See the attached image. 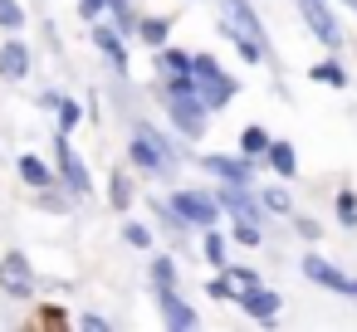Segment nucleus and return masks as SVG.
<instances>
[{
    "label": "nucleus",
    "mask_w": 357,
    "mask_h": 332,
    "mask_svg": "<svg viewBox=\"0 0 357 332\" xmlns=\"http://www.w3.org/2000/svg\"><path fill=\"white\" fill-rule=\"evenodd\" d=\"M167 113H172V122L181 127V137H206V122H211V108L196 98V88H191V79L181 74V79H167Z\"/></svg>",
    "instance_id": "f257e3e1"
},
{
    "label": "nucleus",
    "mask_w": 357,
    "mask_h": 332,
    "mask_svg": "<svg viewBox=\"0 0 357 332\" xmlns=\"http://www.w3.org/2000/svg\"><path fill=\"white\" fill-rule=\"evenodd\" d=\"M186 79H191L196 98H201L211 113H215V108H225V103L235 98V84L220 74V64H215L211 54H191V74H186Z\"/></svg>",
    "instance_id": "f03ea898"
},
{
    "label": "nucleus",
    "mask_w": 357,
    "mask_h": 332,
    "mask_svg": "<svg viewBox=\"0 0 357 332\" xmlns=\"http://www.w3.org/2000/svg\"><path fill=\"white\" fill-rule=\"evenodd\" d=\"M132 161H137L142 171H152V176H172L176 147H172L167 137H157L152 127H137V137H132Z\"/></svg>",
    "instance_id": "7ed1b4c3"
},
{
    "label": "nucleus",
    "mask_w": 357,
    "mask_h": 332,
    "mask_svg": "<svg viewBox=\"0 0 357 332\" xmlns=\"http://www.w3.org/2000/svg\"><path fill=\"white\" fill-rule=\"evenodd\" d=\"M220 10H225V20H220V35H225V40H230V35H245V40H255L259 49H269L264 25H259V15L250 10V0H220Z\"/></svg>",
    "instance_id": "20e7f679"
},
{
    "label": "nucleus",
    "mask_w": 357,
    "mask_h": 332,
    "mask_svg": "<svg viewBox=\"0 0 357 332\" xmlns=\"http://www.w3.org/2000/svg\"><path fill=\"white\" fill-rule=\"evenodd\" d=\"M172 205H176V215H181L186 225H201V230H211V225L220 220V205H215L211 196H201V191H176Z\"/></svg>",
    "instance_id": "39448f33"
},
{
    "label": "nucleus",
    "mask_w": 357,
    "mask_h": 332,
    "mask_svg": "<svg viewBox=\"0 0 357 332\" xmlns=\"http://www.w3.org/2000/svg\"><path fill=\"white\" fill-rule=\"evenodd\" d=\"M0 288H6L10 298H30L35 293V269L25 254H6L0 259Z\"/></svg>",
    "instance_id": "423d86ee"
},
{
    "label": "nucleus",
    "mask_w": 357,
    "mask_h": 332,
    "mask_svg": "<svg viewBox=\"0 0 357 332\" xmlns=\"http://www.w3.org/2000/svg\"><path fill=\"white\" fill-rule=\"evenodd\" d=\"M54 152H59V171H64V186H69L74 196H89V166H84V161L74 157V147H69V132H59Z\"/></svg>",
    "instance_id": "0eeeda50"
},
{
    "label": "nucleus",
    "mask_w": 357,
    "mask_h": 332,
    "mask_svg": "<svg viewBox=\"0 0 357 332\" xmlns=\"http://www.w3.org/2000/svg\"><path fill=\"white\" fill-rule=\"evenodd\" d=\"M298 10H303V20H308V30L323 40V45H342V30H337V20L328 15V6H323V0H298Z\"/></svg>",
    "instance_id": "6e6552de"
},
{
    "label": "nucleus",
    "mask_w": 357,
    "mask_h": 332,
    "mask_svg": "<svg viewBox=\"0 0 357 332\" xmlns=\"http://www.w3.org/2000/svg\"><path fill=\"white\" fill-rule=\"evenodd\" d=\"M279 303H284V298H279L274 288H259V283L240 293V308H245L255 322H274V317H279Z\"/></svg>",
    "instance_id": "1a4fd4ad"
},
{
    "label": "nucleus",
    "mask_w": 357,
    "mask_h": 332,
    "mask_svg": "<svg viewBox=\"0 0 357 332\" xmlns=\"http://www.w3.org/2000/svg\"><path fill=\"white\" fill-rule=\"evenodd\" d=\"M303 274H308L313 283H323V288H333V293H352V288H357V283H352L347 274H337V269H333L328 259H318V254H308V259H303Z\"/></svg>",
    "instance_id": "9d476101"
},
{
    "label": "nucleus",
    "mask_w": 357,
    "mask_h": 332,
    "mask_svg": "<svg viewBox=\"0 0 357 332\" xmlns=\"http://www.w3.org/2000/svg\"><path fill=\"white\" fill-rule=\"evenodd\" d=\"M201 166H206L211 176H220V181H235V186H250V181H255L250 161H235V157H201Z\"/></svg>",
    "instance_id": "9b49d317"
},
{
    "label": "nucleus",
    "mask_w": 357,
    "mask_h": 332,
    "mask_svg": "<svg viewBox=\"0 0 357 332\" xmlns=\"http://www.w3.org/2000/svg\"><path fill=\"white\" fill-rule=\"evenodd\" d=\"M30 74V49L20 45V40H10V45H0V79H10V84H20Z\"/></svg>",
    "instance_id": "f8f14e48"
},
{
    "label": "nucleus",
    "mask_w": 357,
    "mask_h": 332,
    "mask_svg": "<svg viewBox=\"0 0 357 332\" xmlns=\"http://www.w3.org/2000/svg\"><path fill=\"white\" fill-rule=\"evenodd\" d=\"M157 303H162V317H167L172 327H196V308H186V303L176 298V288H157Z\"/></svg>",
    "instance_id": "ddd939ff"
},
{
    "label": "nucleus",
    "mask_w": 357,
    "mask_h": 332,
    "mask_svg": "<svg viewBox=\"0 0 357 332\" xmlns=\"http://www.w3.org/2000/svg\"><path fill=\"white\" fill-rule=\"evenodd\" d=\"M93 45H98V49L108 54V64H113L118 74L128 69V49H123V40H118V35H113L108 25H93Z\"/></svg>",
    "instance_id": "4468645a"
},
{
    "label": "nucleus",
    "mask_w": 357,
    "mask_h": 332,
    "mask_svg": "<svg viewBox=\"0 0 357 332\" xmlns=\"http://www.w3.org/2000/svg\"><path fill=\"white\" fill-rule=\"evenodd\" d=\"M220 205H225V210H235L240 220H255V215H259V210H255V200H250V186H235V181H225Z\"/></svg>",
    "instance_id": "2eb2a0df"
},
{
    "label": "nucleus",
    "mask_w": 357,
    "mask_h": 332,
    "mask_svg": "<svg viewBox=\"0 0 357 332\" xmlns=\"http://www.w3.org/2000/svg\"><path fill=\"white\" fill-rule=\"evenodd\" d=\"M20 176L35 186V191H45V186H54V176H50V166L40 161V157H20Z\"/></svg>",
    "instance_id": "dca6fc26"
},
{
    "label": "nucleus",
    "mask_w": 357,
    "mask_h": 332,
    "mask_svg": "<svg viewBox=\"0 0 357 332\" xmlns=\"http://www.w3.org/2000/svg\"><path fill=\"white\" fill-rule=\"evenodd\" d=\"M269 161H274V171H279V176H294V171H298V161H294V147H289V142H269Z\"/></svg>",
    "instance_id": "f3484780"
},
{
    "label": "nucleus",
    "mask_w": 357,
    "mask_h": 332,
    "mask_svg": "<svg viewBox=\"0 0 357 332\" xmlns=\"http://www.w3.org/2000/svg\"><path fill=\"white\" fill-rule=\"evenodd\" d=\"M157 69H162L167 79H181V74H191V54H176V49H167V54L157 59Z\"/></svg>",
    "instance_id": "a211bd4d"
},
{
    "label": "nucleus",
    "mask_w": 357,
    "mask_h": 332,
    "mask_svg": "<svg viewBox=\"0 0 357 332\" xmlns=\"http://www.w3.org/2000/svg\"><path fill=\"white\" fill-rule=\"evenodd\" d=\"M240 152H245V157H259V152H269V137H264L259 127H245V132H240Z\"/></svg>",
    "instance_id": "6ab92c4d"
},
{
    "label": "nucleus",
    "mask_w": 357,
    "mask_h": 332,
    "mask_svg": "<svg viewBox=\"0 0 357 332\" xmlns=\"http://www.w3.org/2000/svg\"><path fill=\"white\" fill-rule=\"evenodd\" d=\"M137 35H142V45H152V49H157V45L167 40V20H142V25H137Z\"/></svg>",
    "instance_id": "aec40b11"
},
{
    "label": "nucleus",
    "mask_w": 357,
    "mask_h": 332,
    "mask_svg": "<svg viewBox=\"0 0 357 332\" xmlns=\"http://www.w3.org/2000/svg\"><path fill=\"white\" fill-rule=\"evenodd\" d=\"M54 108H59V132H74L79 127V103L74 98H59Z\"/></svg>",
    "instance_id": "412c9836"
},
{
    "label": "nucleus",
    "mask_w": 357,
    "mask_h": 332,
    "mask_svg": "<svg viewBox=\"0 0 357 332\" xmlns=\"http://www.w3.org/2000/svg\"><path fill=\"white\" fill-rule=\"evenodd\" d=\"M108 200H113V205H128V200H132V181L113 171V181H108Z\"/></svg>",
    "instance_id": "4be33fe9"
},
{
    "label": "nucleus",
    "mask_w": 357,
    "mask_h": 332,
    "mask_svg": "<svg viewBox=\"0 0 357 332\" xmlns=\"http://www.w3.org/2000/svg\"><path fill=\"white\" fill-rule=\"evenodd\" d=\"M0 25H6V30H20L25 25V10L15 6V0H0Z\"/></svg>",
    "instance_id": "5701e85b"
},
{
    "label": "nucleus",
    "mask_w": 357,
    "mask_h": 332,
    "mask_svg": "<svg viewBox=\"0 0 357 332\" xmlns=\"http://www.w3.org/2000/svg\"><path fill=\"white\" fill-rule=\"evenodd\" d=\"M337 220H342L347 230L357 225V196H352V191H342V196H337Z\"/></svg>",
    "instance_id": "b1692460"
},
{
    "label": "nucleus",
    "mask_w": 357,
    "mask_h": 332,
    "mask_svg": "<svg viewBox=\"0 0 357 332\" xmlns=\"http://www.w3.org/2000/svg\"><path fill=\"white\" fill-rule=\"evenodd\" d=\"M313 79H323V84H333V88H342V84H347V74H342L333 59H328V64H318V69H313Z\"/></svg>",
    "instance_id": "393cba45"
},
{
    "label": "nucleus",
    "mask_w": 357,
    "mask_h": 332,
    "mask_svg": "<svg viewBox=\"0 0 357 332\" xmlns=\"http://www.w3.org/2000/svg\"><path fill=\"white\" fill-rule=\"evenodd\" d=\"M152 283H157V288H172V283H176V269H172V259H157V264H152Z\"/></svg>",
    "instance_id": "a878e982"
},
{
    "label": "nucleus",
    "mask_w": 357,
    "mask_h": 332,
    "mask_svg": "<svg viewBox=\"0 0 357 332\" xmlns=\"http://www.w3.org/2000/svg\"><path fill=\"white\" fill-rule=\"evenodd\" d=\"M206 259L211 264H225V239L220 235H206Z\"/></svg>",
    "instance_id": "bb28decb"
},
{
    "label": "nucleus",
    "mask_w": 357,
    "mask_h": 332,
    "mask_svg": "<svg viewBox=\"0 0 357 332\" xmlns=\"http://www.w3.org/2000/svg\"><path fill=\"white\" fill-rule=\"evenodd\" d=\"M235 239H240V244H259V230H255V220H240V225H235Z\"/></svg>",
    "instance_id": "cd10ccee"
},
{
    "label": "nucleus",
    "mask_w": 357,
    "mask_h": 332,
    "mask_svg": "<svg viewBox=\"0 0 357 332\" xmlns=\"http://www.w3.org/2000/svg\"><path fill=\"white\" fill-rule=\"evenodd\" d=\"M264 205H269V210H279V215H284V210H289V196H284V191H264Z\"/></svg>",
    "instance_id": "c85d7f7f"
},
{
    "label": "nucleus",
    "mask_w": 357,
    "mask_h": 332,
    "mask_svg": "<svg viewBox=\"0 0 357 332\" xmlns=\"http://www.w3.org/2000/svg\"><path fill=\"white\" fill-rule=\"evenodd\" d=\"M128 244H137V249H147V244H152V235H147L142 225H128Z\"/></svg>",
    "instance_id": "c756f323"
},
{
    "label": "nucleus",
    "mask_w": 357,
    "mask_h": 332,
    "mask_svg": "<svg viewBox=\"0 0 357 332\" xmlns=\"http://www.w3.org/2000/svg\"><path fill=\"white\" fill-rule=\"evenodd\" d=\"M79 322H84V327H93V332H103V327H108V317H98V313H84Z\"/></svg>",
    "instance_id": "7c9ffc66"
},
{
    "label": "nucleus",
    "mask_w": 357,
    "mask_h": 332,
    "mask_svg": "<svg viewBox=\"0 0 357 332\" xmlns=\"http://www.w3.org/2000/svg\"><path fill=\"white\" fill-rule=\"evenodd\" d=\"M103 6H108V0H84V10H89V15H98Z\"/></svg>",
    "instance_id": "2f4dec72"
},
{
    "label": "nucleus",
    "mask_w": 357,
    "mask_h": 332,
    "mask_svg": "<svg viewBox=\"0 0 357 332\" xmlns=\"http://www.w3.org/2000/svg\"><path fill=\"white\" fill-rule=\"evenodd\" d=\"M342 6H352V10H357V0H342Z\"/></svg>",
    "instance_id": "473e14b6"
}]
</instances>
